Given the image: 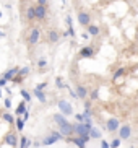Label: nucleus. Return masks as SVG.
Segmentation results:
<instances>
[{
	"label": "nucleus",
	"mask_w": 138,
	"mask_h": 148,
	"mask_svg": "<svg viewBox=\"0 0 138 148\" xmlns=\"http://www.w3.org/2000/svg\"><path fill=\"white\" fill-rule=\"evenodd\" d=\"M0 16H2V12H0Z\"/></svg>",
	"instance_id": "79ce46f5"
},
{
	"label": "nucleus",
	"mask_w": 138,
	"mask_h": 148,
	"mask_svg": "<svg viewBox=\"0 0 138 148\" xmlns=\"http://www.w3.org/2000/svg\"><path fill=\"white\" fill-rule=\"evenodd\" d=\"M5 83H7V82H5L3 78H0V86H5Z\"/></svg>",
	"instance_id": "ea45409f"
},
{
	"label": "nucleus",
	"mask_w": 138,
	"mask_h": 148,
	"mask_svg": "<svg viewBox=\"0 0 138 148\" xmlns=\"http://www.w3.org/2000/svg\"><path fill=\"white\" fill-rule=\"evenodd\" d=\"M47 15V7H44V5H34V18L36 20H44Z\"/></svg>",
	"instance_id": "0eeeda50"
},
{
	"label": "nucleus",
	"mask_w": 138,
	"mask_h": 148,
	"mask_svg": "<svg viewBox=\"0 0 138 148\" xmlns=\"http://www.w3.org/2000/svg\"><path fill=\"white\" fill-rule=\"evenodd\" d=\"M39 38H41V31H39L38 28H33V29L29 31V34H28V44H29V46L38 44Z\"/></svg>",
	"instance_id": "423d86ee"
},
{
	"label": "nucleus",
	"mask_w": 138,
	"mask_h": 148,
	"mask_svg": "<svg viewBox=\"0 0 138 148\" xmlns=\"http://www.w3.org/2000/svg\"><path fill=\"white\" fill-rule=\"evenodd\" d=\"M25 16H26V21H34V5H31V7H28L25 12Z\"/></svg>",
	"instance_id": "2eb2a0df"
},
{
	"label": "nucleus",
	"mask_w": 138,
	"mask_h": 148,
	"mask_svg": "<svg viewBox=\"0 0 138 148\" xmlns=\"http://www.w3.org/2000/svg\"><path fill=\"white\" fill-rule=\"evenodd\" d=\"M16 73H18V69H16V67H13V69L7 70V72L3 73V80H5V82H8V80H13Z\"/></svg>",
	"instance_id": "4468645a"
},
{
	"label": "nucleus",
	"mask_w": 138,
	"mask_h": 148,
	"mask_svg": "<svg viewBox=\"0 0 138 148\" xmlns=\"http://www.w3.org/2000/svg\"><path fill=\"white\" fill-rule=\"evenodd\" d=\"M91 124H83V122H80V124H73V134L77 135V137H83V135H88L91 130Z\"/></svg>",
	"instance_id": "f257e3e1"
},
{
	"label": "nucleus",
	"mask_w": 138,
	"mask_h": 148,
	"mask_svg": "<svg viewBox=\"0 0 138 148\" xmlns=\"http://www.w3.org/2000/svg\"><path fill=\"white\" fill-rule=\"evenodd\" d=\"M75 95H77V98H80V99H86L88 88L83 86V85H77V91H75Z\"/></svg>",
	"instance_id": "9b49d317"
},
{
	"label": "nucleus",
	"mask_w": 138,
	"mask_h": 148,
	"mask_svg": "<svg viewBox=\"0 0 138 148\" xmlns=\"http://www.w3.org/2000/svg\"><path fill=\"white\" fill-rule=\"evenodd\" d=\"M101 148H109V143L106 140H101Z\"/></svg>",
	"instance_id": "f704fd0d"
},
{
	"label": "nucleus",
	"mask_w": 138,
	"mask_h": 148,
	"mask_svg": "<svg viewBox=\"0 0 138 148\" xmlns=\"http://www.w3.org/2000/svg\"><path fill=\"white\" fill-rule=\"evenodd\" d=\"M75 119H77V121H78V124H80V122H83V117H81V114H77V116H75Z\"/></svg>",
	"instance_id": "c9c22d12"
},
{
	"label": "nucleus",
	"mask_w": 138,
	"mask_h": 148,
	"mask_svg": "<svg viewBox=\"0 0 138 148\" xmlns=\"http://www.w3.org/2000/svg\"><path fill=\"white\" fill-rule=\"evenodd\" d=\"M15 125H16L18 132H21L23 129H25V121H23V119H16V121H15Z\"/></svg>",
	"instance_id": "b1692460"
},
{
	"label": "nucleus",
	"mask_w": 138,
	"mask_h": 148,
	"mask_svg": "<svg viewBox=\"0 0 138 148\" xmlns=\"http://www.w3.org/2000/svg\"><path fill=\"white\" fill-rule=\"evenodd\" d=\"M38 67H39V69H46V67H47V60H46V59H39V60H38Z\"/></svg>",
	"instance_id": "bb28decb"
},
{
	"label": "nucleus",
	"mask_w": 138,
	"mask_h": 148,
	"mask_svg": "<svg viewBox=\"0 0 138 148\" xmlns=\"http://www.w3.org/2000/svg\"><path fill=\"white\" fill-rule=\"evenodd\" d=\"M85 109H91V101H85Z\"/></svg>",
	"instance_id": "e433bc0d"
},
{
	"label": "nucleus",
	"mask_w": 138,
	"mask_h": 148,
	"mask_svg": "<svg viewBox=\"0 0 138 148\" xmlns=\"http://www.w3.org/2000/svg\"><path fill=\"white\" fill-rule=\"evenodd\" d=\"M25 111H26V103H25V101H21V103L16 106V111H15V112H16V116H23Z\"/></svg>",
	"instance_id": "a211bd4d"
},
{
	"label": "nucleus",
	"mask_w": 138,
	"mask_h": 148,
	"mask_svg": "<svg viewBox=\"0 0 138 148\" xmlns=\"http://www.w3.org/2000/svg\"><path fill=\"white\" fill-rule=\"evenodd\" d=\"M59 109H60L62 116H70V114H73V108H72V104H70L68 101H65V99L59 101Z\"/></svg>",
	"instance_id": "7ed1b4c3"
},
{
	"label": "nucleus",
	"mask_w": 138,
	"mask_h": 148,
	"mask_svg": "<svg viewBox=\"0 0 138 148\" xmlns=\"http://www.w3.org/2000/svg\"><path fill=\"white\" fill-rule=\"evenodd\" d=\"M34 96L38 98L39 101H41V103H46V101H47V99H46V95H44L42 91H39V90H36V88H34Z\"/></svg>",
	"instance_id": "412c9836"
},
{
	"label": "nucleus",
	"mask_w": 138,
	"mask_h": 148,
	"mask_svg": "<svg viewBox=\"0 0 138 148\" xmlns=\"http://www.w3.org/2000/svg\"><path fill=\"white\" fill-rule=\"evenodd\" d=\"M54 121L60 125V124H64V122H67V119H65V116H62V114H55L54 116Z\"/></svg>",
	"instance_id": "393cba45"
},
{
	"label": "nucleus",
	"mask_w": 138,
	"mask_h": 148,
	"mask_svg": "<svg viewBox=\"0 0 138 148\" xmlns=\"http://www.w3.org/2000/svg\"><path fill=\"white\" fill-rule=\"evenodd\" d=\"M46 86H47V83H39L38 86H36V90H39V91H42V90H44Z\"/></svg>",
	"instance_id": "2f4dec72"
},
{
	"label": "nucleus",
	"mask_w": 138,
	"mask_h": 148,
	"mask_svg": "<svg viewBox=\"0 0 138 148\" xmlns=\"http://www.w3.org/2000/svg\"><path fill=\"white\" fill-rule=\"evenodd\" d=\"M132 137V125L125 124V125L119 127V140H127Z\"/></svg>",
	"instance_id": "39448f33"
},
{
	"label": "nucleus",
	"mask_w": 138,
	"mask_h": 148,
	"mask_svg": "<svg viewBox=\"0 0 138 148\" xmlns=\"http://www.w3.org/2000/svg\"><path fill=\"white\" fill-rule=\"evenodd\" d=\"M10 106H12V101H10V99H5V108L10 109Z\"/></svg>",
	"instance_id": "4c0bfd02"
},
{
	"label": "nucleus",
	"mask_w": 138,
	"mask_h": 148,
	"mask_svg": "<svg viewBox=\"0 0 138 148\" xmlns=\"http://www.w3.org/2000/svg\"><path fill=\"white\" fill-rule=\"evenodd\" d=\"M28 119H29V112H28V109H26V111H25V114H23V121H28Z\"/></svg>",
	"instance_id": "72a5a7b5"
},
{
	"label": "nucleus",
	"mask_w": 138,
	"mask_h": 148,
	"mask_svg": "<svg viewBox=\"0 0 138 148\" xmlns=\"http://www.w3.org/2000/svg\"><path fill=\"white\" fill-rule=\"evenodd\" d=\"M23 2H28V0H23Z\"/></svg>",
	"instance_id": "37998d69"
},
{
	"label": "nucleus",
	"mask_w": 138,
	"mask_h": 148,
	"mask_svg": "<svg viewBox=\"0 0 138 148\" xmlns=\"http://www.w3.org/2000/svg\"><path fill=\"white\" fill-rule=\"evenodd\" d=\"M47 39H49V42H52V44L59 42V39H60V33H59L57 29H49L47 31Z\"/></svg>",
	"instance_id": "9d476101"
},
{
	"label": "nucleus",
	"mask_w": 138,
	"mask_h": 148,
	"mask_svg": "<svg viewBox=\"0 0 138 148\" xmlns=\"http://www.w3.org/2000/svg\"><path fill=\"white\" fill-rule=\"evenodd\" d=\"M3 119L8 122V124H15V119H13V116H12V114H8V112H3Z\"/></svg>",
	"instance_id": "a878e982"
},
{
	"label": "nucleus",
	"mask_w": 138,
	"mask_h": 148,
	"mask_svg": "<svg viewBox=\"0 0 138 148\" xmlns=\"http://www.w3.org/2000/svg\"><path fill=\"white\" fill-rule=\"evenodd\" d=\"M68 140H70L73 145H77L78 148H86V143H85V142H83L80 137H73V138H68Z\"/></svg>",
	"instance_id": "f3484780"
},
{
	"label": "nucleus",
	"mask_w": 138,
	"mask_h": 148,
	"mask_svg": "<svg viewBox=\"0 0 138 148\" xmlns=\"http://www.w3.org/2000/svg\"><path fill=\"white\" fill-rule=\"evenodd\" d=\"M119 145H120V140H119V138H115V140H112V142L109 143V148H117Z\"/></svg>",
	"instance_id": "c85d7f7f"
},
{
	"label": "nucleus",
	"mask_w": 138,
	"mask_h": 148,
	"mask_svg": "<svg viewBox=\"0 0 138 148\" xmlns=\"http://www.w3.org/2000/svg\"><path fill=\"white\" fill-rule=\"evenodd\" d=\"M60 138H64V137H62L59 132H52L51 135H47V137H46L42 142H41V145H46V147H49V145H52V143H55V142H59Z\"/></svg>",
	"instance_id": "20e7f679"
},
{
	"label": "nucleus",
	"mask_w": 138,
	"mask_h": 148,
	"mask_svg": "<svg viewBox=\"0 0 138 148\" xmlns=\"http://www.w3.org/2000/svg\"><path fill=\"white\" fill-rule=\"evenodd\" d=\"M29 138H28V137H21V140H20V143L16 145L18 148H28L29 147Z\"/></svg>",
	"instance_id": "6ab92c4d"
},
{
	"label": "nucleus",
	"mask_w": 138,
	"mask_h": 148,
	"mask_svg": "<svg viewBox=\"0 0 138 148\" xmlns=\"http://www.w3.org/2000/svg\"><path fill=\"white\" fill-rule=\"evenodd\" d=\"M99 26H96V25H88V36H99Z\"/></svg>",
	"instance_id": "dca6fc26"
},
{
	"label": "nucleus",
	"mask_w": 138,
	"mask_h": 148,
	"mask_svg": "<svg viewBox=\"0 0 138 148\" xmlns=\"http://www.w3.org/2000/svg\"><path fill=\"white\" fill-rule=\"evenodd\" d=\"M88 137H89V138H101V132L98 130V129H94V127H91Z\"/></svg>",
	"instance_id": "aec40b11"
},
{
	"label": "nucleus",
	"mask_w": 138,
	"mask_h": 148,
	"mask_svg": "<svg viewBox=\"0 0 138 148\" xmlns=\"http://www.w3.org/2000/svg\"><path fill=\"white\" fill-rule=\"evenodd\" d=\"M119 127H120V124H119V119H115V117H111L107 121V124H106V129H107L109 132L119 130Z\"/></svg>",
	"instance_id": "1a4fd4ad"
},
{
	"label": "nucleus",
	"mask_w": 138,
	"mask_h": 148,
	"mask_svg": "<svg viewBox=\"0 0 138 148\" xmlns=\"http://www.w3.org/2000/svg\"><path fill=\"white\" fill-rule=\"evenodd\" d=\"M2 36H5V34H3V33H2V31H0V38H2Z\"/></svg>",
	"instance_id": "a19ab883"
},
{
	"label": "nucleus",
	"mask_w": 138,
	"mask_h": 148,
	"mask_svg": "<svg viewBox=\"0 0 138 148\" xmlns=\"http://www.w3.org/2000/svg\"><path fill=\"white\" fill-rule=\"evenodd\" d=\"M28 73H29V67H23V69H18V77L25 78Z\"/></svg>",
	"instance_id": "5701e85b"
},
{
	"label": "nucleus",
	"mask_w": 138,
	"mask_h": 148,
	"mask_svg": "<svg viewBox=\"0 0 138 148\" xmlns=\"http://www.w3.org/2000/svg\"><path fill=\"white\" fill-rule=\"evenodd\" d=\"M5 143L8 145V147H12V148H15L18 145V137L15 134H8L7 137H5Z\"/></svg>",
	"instance_id": "f8f14e48"
},
{
	"label": "nucleus",
	"mask_w": 138,
	"mask_h": 148,
	"mask_svg": "<svg viewBox=\"0 0 138 148\" xmlns=\"http://www.w3.org/2000/svg\"><path fill=\"white\" fill-rule=\"evenodd\" d=\"M0 95H2V91H0Z\"/></svg>",
	"instance_id": "c03bdc74"
},
{
	"label": "nucleus",
	"mask_w": 138,
	"mask_h": 148,
	"mask_svg": "<svg viewBox=\"0 0 138 148\" xmlns=\"http://www.w3.org/2000/svg\"><path fill=\"white\" fill-rule=\"evenodd\" d=\"M124 75H125V69H119V70H115L112 80H114V82H117V78H120V77H124Z\"/></svg>",
	"instance_id": "4be33fe9"
},
{
	"label": "nucleus",
	"mask_w": 138,
	"mask_h": 148,
	"mask_svg": "<svg viewBox=\"0 0 138 148\" xmlns=\"http://www.w3.org/2000/svg\"><path fill=\"white\" fill-rule=\"evenodd\" d=\"M80 56L81 57H93L94 56V47L93 46H86V47H81V51H80Z\"/></svg>",
	"instance_id": "ddd939ff"
},
{
	"label": "nucleus",
	"mask_w": 138,
	"mask_h": 148,
	"mask_svg": "<svg viewBox=\"0 0 138 148\" xmlns=\"http://www.w3.org/2000/svg\"><path fill=\"white\" fill-rule=\"evenodd\" d=\"M98 95H99V93H98V90H94V91H91V101H94V99H98Z\"/></svg>",
	"instance_id": "7c9ffc66"
},
{
	"label": "nucleus",
	"mask_w": 138,
	"mask_h": 148,
	"mask_svg": "<svg viewBox=\"0 0 138 148\" xmlns=\"http://www.w3.org/2000/svg\"><path fill=\"white\" fill-rule=\"evenodd\" d=\"M21 96H23V98H25V99H23V101H25V103H28V101L31 99V95H29V93H28V91H26V90H21Z\"/></svg>",
	"instance_id": "cd10ccee"
},
{
	"label": "nucleus",
	"mask_w": 138,
	"mask_h": 148,
	"mask_svg": "<svg viewBox=\"0 0 138 148\" xmlns=\"http://www.w3.org/2000/svg\"><path fill=\"white\" fill-rule=\"evenodd\" d=\"M59 134H60L62 137H72V135H73V124H70L68 121L60 124V125H59Z\"/></svg>",
	"instance_id": "f03ea898"
},
{
	"label": "nucleus",
	"mask_w": 138,
	"mask_h": 148,
	"mask_svg": "<svg viewBox=\"0 0 138 148\" xmlns=\"http://www.w3.org/2000/svg\"><path fill=\"white\" fill-rule=\"evenodd\" d=\"M49 0H38V5H44V7H47Z\"/></svg>",
	"instance_id": "473e14b6"
},
{
	"label": "nucleus",
	"mask_w": 138,
	"mask_h": 148,
	"mask_svg": "<svg viewBox=\"0 0 138 148\" xmlns=\"http://www.w3.org/2000/svg\"><path fill=\"white\" fill-rule=\"evenodd\" d=\"M78 23H80L81 26L91 25V15L88 13V12H80V13H78Z\"/></svg>",
	"instance_id": "6e6552de"
},
{
	"label": "nucleus",
	"mask_w": 138,
	"mask_h": 148,
	"mask_svg": "<svg viewBox=\"0 0 138 148\" xmlns=\"http://www.w3.org/2000/svg\"><path fill=\"white\" fill-rule=\"evenodd\" d=\"M55 85H57V88H64V82H62V78L57 77V78H55Z\"/></svg>",
	"instance_id": "c756f323"
},
{
	"label": "nucleus",
	"mask_w": 138,
	"mask_h": 148,
	"mask_svg": "<svg viewBox=\"0 0 138 148\" xmlns=\"http://www.w3.org/2000/svg\"><path fill=\"white\" fill-rule=\"evenodd\" d=\"M67 25H68V28L72 26V16H67Z\"/></svg>",
	"instance_id": "58836bf2"
}]
</instances>
